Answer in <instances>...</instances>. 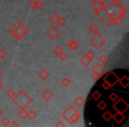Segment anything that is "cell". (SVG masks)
I'll return each instance as SVG.
<instances>
[{"label": "cell", "mask_w": 129, "mask_h": 127, "mask_svg": "<svg viewBox=\"0 0 129 127\" xmlns=\"http://www.w3.org/2000/svg\"><path fill=\"white\" fill-rule=\"evenodd\" d=\"M8 32L13 35L16 40L20 41L28 33V27L20 20H17L8 29Z\"/></svg>", "instance_id": "obj_1"}, {"label": "cell", "mask_w": 129, "mask_h": 127, "mask_svg": "<svg viewBox=\"0 0 129 127\" xmlns=\"http://www.w3.org/2000/svg\"><path fill=\"white\" fill-rule=\"evenodd\" d=\"M62 116L67 123L73 124L76 123L81 119V113L75 107L70 105L62 112Z\"/></svg>", "instance_id": "obj_2"}, {"label": "cell", "mask_w": 129, "mask_h": 127, "mask_svg": "<svg viewBox=\"0 0 129 127\" xmlns=\"http://www.w3.org/2000/svg\"><path fill=\"white\" fill-rule=\"evenodd\" d=\"M32 102L33 99L24 90H20L13 98V102L20 109H26Z\"/></svg>", "instance_id": "obj_3"}, {"label": "cell", "mask_w": 129, "mask_h": 127, "mask_svg": "<svg viewBox=\"0 0 129 127\" xmlns=\"http://www.w3.org/2000/svg\"><path fill=\"white\" fill-rule=\"evenodd\" d=\"M106 43V40L104 39V37L100 34V33H95L93 34V36L89 39V43L91 46L94 47V49L95 50H99L101 49Z\"/></svg>", "instance_id": "obj_4"}, {"label": "cell", "mask_w": 129, "mask_h": 127, "mask_svg": "<svg viewBox=\"0 0 129 127\" xmlns=\"http://www.w3.org/2000/svg\"><path fill=\"white\" fill-rule=\"evenodd\" d=\"M112 109L114 110L118 111V112L125 113V111H127V109H129V104L124 100L123 98L117 99V101H115L113 102Z\"/></svg>", "instance_id": "obj_5"}, {"label": "cell", "mask_w": 129, "mask_h": 127, "mask_svg": "<svg viewBox=\"0 0 129 127\" xmlns=\"http://www.w3.org/2000/svg\"><path fill=\"white\" fill-rule=\"evenodd\" d=\"M46 34L50 40L55 41V40H57L61 35V31L55 25H53L46 31Z\"/></svg>", "instance_id": "obj_6"}, {"label": "cell", "mask_w": 129, "mask_h": 127, "mask_svg": "<svg viewBox=\"0 0 129 127\" xmlns=\"http://www.w3.org/2000/svg\"><path fill=\"white\" fill-rule=\"evenodd\" d=\"M118 79H119V78L118 77V75H117V74H115V72H110L109 73L106 74V75L104 76V80L106 81V82H107L108 84L111 86V88H112L113 86H115V85L118 83Z\"/></svg>", "instance_id": "obj_7"}, {"label": "cell", "mask_w": 129, "mask_h": 127, "mask_svg": "<svg viewBox=\"0 0 129 127\" xmlns=\"http://www.w3.org/2000/svg\"><path fill=\"white\" fill-rule=\"evenodd\" d=\"M112 119L114 120L116 123L121 124V123L125 120V115H124V113L118 112V111H117L114 115H112Z\"/></svg>", "instance_id": "obj_8"}, {"label": "cell", "mask_w": 129, "mask_h": 127, "mask_svg": "<svg viewBox=\"0 0 129 127\" xmlns=\"http://www.w3.org/2000/svg\"><path fill=\"white\" fill-rule=\"evenodd\" d=\"M92 72H95V73L98 74L99 76H102V75H104V72H105V68H104V66L101 63H98V64H96V65L92 68Z\"/></svg>", "instance_id": "obj_9"}, {"label": "cell", "mask_w": 129, "mask_h": 127, "mask_svg": "<svg viewBox=\"0 0 129 127\" xmlns=\"http://www.w3.org/2000/svg\"><path fill=\"white\" fill-rule=\"evenodd\" d=\"M41 97H42V99H43V100L45 101V102H50V101L54 97V95H53V93H52L51 90L45 89L44 91L42 93Z\"/></svg>", "instance_id": "obj_10"}, {"label": "cell", "mask_w": 129, "mask_h": 127, "mask_svg": "<svg viewBox=\"0 0 129 127\" xmlns=\"http://www.w3.org/2000/svg\"><path fill=\"white\" fill-rule=\"evenodd\" d=\"M118 82L119 83L120 86H121L122 88H126L127 87L129 86V79H128V77H127L126 75H124L122 78L118 79Z\"/></svg>", "instance_id": "obj_11"}, {"label": "cell", "mask_w": 129, "mask_h": 127, "mask_svg": "<svg viewBox=\"0 0 129 127\" xmlns=\"http://www.w3.org/2000/svg\"><path fill=\"white\" fill-rule=\"evenodd\" d=\"M92 59H90V58H88V57H86V56H82V57L80 58V63H81V65H83V66H85V67H87V66H88V65H90L92 63Z\"/></svg>", "instance_id": "obj_12"}, {"label": "cell", "mask_w": 129, "mask_h": 127, "mask_svg": "<svg viewBox=\"0 0 129 127\" xmlns=\"http://www.w3.org/2000/svg\"><path fill=\"white\" fill-rule=\"evenodd\" d=\"M50 72H48V71L46 70V69H42L41 71H40L39 72H38V76H39V78L41 79H43V80H45V79H47L49 77H50Z\"/></svg>", "instance_id": "obj_13"}, {"label": "cell", "mask_w": 129, "mask_h": 127, "mask_svg": "<svg viewBox=\"0 0 129 127\" xmlns=\"http://www.w3.org/2000/svg\"><path fill=\"white\" fill-rule=\"evenodd\" d=\"M67 46H68V48L70 49V50H76L78 48H79V43H77V41H76V40L72 39V40H70V41H68V43H67Z\"/></svg>", "instance_id": "obj_14"}, {"label": "cell", "mask_w": 129, "mask_h": 127, "mask_svg": "<svg viewBox=\"0 0 129 127\" xmlns=\"http://www.w3.org/2000/svg\"><path fill=\"white\" fill-rule=\"evenodd\" d=\"M74 104H75L77 107L81 108L85 104V99L83 98L82 96H81V95H78V96L74 99Z\"/></svg>", "instance_id": "obj_15"}, {"label": "cell", "mask_w": 129, "mask_h": 127, "mask_svg": "<svg viewBox=\"0 0 129 127\" xmlns=\"http://www.w3.org/2000/svg\"><path fill=\"white\" fill-rule=\"evenodd\" d=\"M99 29H100L99 28V26L97 25L96 23H95V22H92V23L88 26V30H89V32H91L92 34L97 33L99 31Z\"/></svg>", "instance_id": "obj_16"}, {"label": "cell", "mask_w": 129, "mask_h": 127, "mask_svg": "<svg viewBox=\"0 0 129 127\" xmlns=\"http://www.w3.org/2000/svg\"><path fill=\"white\" fill-rule=\"evenodd\" d=\"M58 17H59V15L57 14V13H51V14L50 15V17H49V21H50L51 24H53V25H56V24H57V19H58Z\"/></svg>", "instance_id": "obj_17"}, {"label": "cell", "mask_w": 129, "mask_h": 127, "mask_svg": "<svg viewBox=\"0 0 129 127\" xmlns=\"http://www.w3.org/2000/svg\"><path fill=\"white\" fill-rule=\"evenodd\" d=\"M91 98L94 99L95 101H98L102 98V94L98 90H95L91 93Z\"/></svg>", "instance_id": "obj_18"}, {"label": "cell", "mask_w": 129, "mask_h": 127, "mask_svg": "<svg viewBox=\"0 0 129 127\" xmlns=\"http://www.w3.org/2000/svg\"><path fill=\"white\" fill-rule=\"evenodd\" d=\"M37 116V112L34 109H30V110L27 111V117L28 118L29 120H34L35 118Z\"/></svg>", "instance_id": "obj_19"}, {"label": "cell", "mask_w": 129, "mask_h": 127, "mask_svg": "<svg viewBox=\"0 0 129 127\" xmlns=\"http://www.w3.org/2000/svg\"><path fill=\"white\" fill-rule=\"evenodd\" d=\"M61 84H62L64 88H67V87H69L71 84H72V79H69V78H67V77H64L61 79Z\"/></svg>", "instance_id": "obj_20"}, {"label": "cell", "mask_w": 129, "mask_h": 127, "mask_svg": "<svg viewBox=\"0 0 129 127\" xmlns=\"http://www.w3.org/2000/svg\"><path fill=\"white\" fill-rule=\"evenodd\" d=\"M18 116L21 119H25V118H27V111L26 110V109H20V110L18 112Z\"/></svg>", "instance_id": "obj_21"}, {"label": "cell", "mask_w": 129, "mask_h": 127, "mask_svg": "<svg viewBox=\"0 0 129 127\" xmlns=\"http://www.w3.org/2000/svg\"><path fill=\"white\" fill-rule=\"evenodd\" d=\"M103 118H104V120H105L106 122H110L111 119H112V114H111L110 111H105V112L103 114Z\"/></svg>", "instance_id": "obj_22"}, {"label": "cell", "mask_w": 129, "mask_h": 127, "mask_svg": "<svg viewBox=\"0 0 129 127\" xmlns=\"http://www.w3.org/2000/svg\"><path fill=\"white\" fill-rule=\"evenodd\" d=\"M98 60H99V63H101L102 65H104V64H106V63L108 62L109 57H108L105 54H103V55H101L100 57H98Z\"/></svg>", "instance_id": "obj_23"}, {"label": "cell", "mask_w": 129, "mask_h": 127, "mask_svg": "<svg viewBox=\"0 0 129 127\" xmlns=\"http://www.w3.org/2000/svg\"><path fill=\"white\" fill-rule=\"evenodd\" d=\"M57 57H58V58L60 59L61 61H63V62H64V61H66L67 58H68V54L66 53V52H64V50H63V51L61 52V53L59 54V55L57 56Z\"/></svg>", "instance_id": "obj_24"}, {"label": "cell", "mask_w": 129, "mask_h": 127, "mask_svg": "<svg viewBox=\"0 0 129 127\" xmlns=\"http://www.w3.org/2000/svg\"><path fill=\"white\" fill-rule=\"evenodd\" d=\"M28 6L31 10H36L37 9V0H32L28 4Z\"/></svg>", "instance_id": "obj_25"}, {"label": "cell", "mask_w": 129, "mask_h": 127, "mask_svg": "<svg viewBox=\"0 0 129 127\" xmlns=\"http://www.w3.org/2000/svg\"><path fill=\"white\" fill-rule=\"evenodd\" d=\"M106 107H107V104H106V102L104 101H101V102H99L97 103V108L100 110H104L106 109Z\"/></svg>", "instance_id": "obj_26"}, {"label": "cell", "mask_w": 129, "mask_h": 127, "mask_svg": "<svg viewBox=\"0 0 129 127\" xmlns=\"http://www.w3.org/2000/svg\"><path fill=\"white\" fill-rule=\"evenodd\" d=\"M15 95H16V92L13 89H12V88H9V89L6 91V95H7V97H9L10 99H13Z\"/></svg>", "instance_id": "obj_27"}, {"label": "cell", "mask_w": 129, "mask_h": 127, "mask_svg": "<svg viewBox=\"0 0 129 127\" xmlns=\"http://www.w3.org/2000/svg\"><path fill=\"white\" fill-rule=\"evenodd\" d=\"M66 23H67V20H66L64 17L59 16L58 19H57V24H58V26H61V27H63V26L66 25Z\"/></svg>", "instance_id": "obj_28"}, {"label": "cell", "mask_w": 129, "mask_h": 127, "mask_svg": "<svg viewBox=\"0 0 129 127\" xmlns=\"http://www.w3.org/2000/svg\"><path fill=\"white\" fill-rule=\"evenodd\" d=\"M0 122H1L2 125H4V126H8V125L10 124V123H11V121H10V119L7 117V116H4Z\"/></svg>", "instance_id": "obj_29"}, {"label": "cell", "mask_w": 129, "mask_h": 127, "mask_svg": "<svg viewBox=\"0 0 129 127\" xmlns=\"http://www.w3.org/2000/svg\"><path fill=\"white\" fill-rule=\"evenodd\" d=\"M85 56H86V57H88V58H90V59H92V60H93V59L95 57V53L93 51V50H88L86 53H85Z\"/></svg>", "instance_id": "obj_30"}, {"label": "cell", "mask_w": 129, "mask_h": 127, "mask_svg": "<svg viewBox=\"0 0 129 127\" xmlns=\"http://www.w3.org/2000/svg\"><path fill=\"white\" fill-rule=\"evenodd\" d=\"M62 51H63V49H62V47H61V46H56L55 48H54V50H53V52H54V54H55L56 56H58Z\"/></svg>", "instance_id": "obj_31"}, {"label": "cell", "mask_w": 129, "mask_h": 127, "mask_svg": "<svg viewBox=\"0 0 129 127\" xmlns=\"http://www.w3.org/2000/svg\"><path fill=\"white\" fill-rule=\"evenodd\" d=\"M118 98V95H117L115 92H112V93L111 94V95H109V99L112 102H114L115 101H117V99Z\"/></svg>", "instance_id": "obj_32"}, {"label": "cell", "mask_w": 129, "mask_h": 127, "mask_svg": "<svg viewBox=\"0 0 129 127\" xmlns=\"http://www.w3.org/2000/svg\"><path fill=\"white\" fill-rule=\"evenodd\" d=\"M7 57V52L4 49H0V59H5Z\"/></svg>", "instance_id": "obj_33"}, {"label": "cell", "mask_w": 129, "mask_h": 127, "mask_svg": "<svg viewBox=\"0 0 129 127\" xmlns=\"http://www.w3.org/2000/svg\"><path fill=\"white\" fill-rule=\"evenodd\" d=\"M101 78V76H99L98 74H96L95 72H92V74H91V79H93L94 81H98V79Z\"/></svg>", "instance_id": "obj_34"}, {"label": "cell", "mask_w": 129, "mask_h": 127, "mask_svg": "<svg viewBox=\"0 0 129 127\" xmlns=\"http://www.w3.org/2000/svg\"><path fill=\"white\" fill-rule=\"evenodd\" d=\"M43 3L42 2V1H39V0H37V9L36 10H41V9H43Z\"/></svg>", "instance_id": "obj_35"}, {"label": "cell", "mask_w": 129, "mask_h": 127, "mask_svg": "<svg viewBox=\"0 0 129 127\" xmlns=\"http://www.w3.org/2000/svg\"><path fill=\"white\" fill-rule=\"evenodd\" d=\"M102 87H103V88H104V89H109V88H111V86H110V85L104 80V82H103V84H102Z\"/></svg>", "instance_id": "obj_36"}, {"label": "cell", "mask_w": 129, "mask_h": 127, "mask_svg": "<svg viewBox=\"0 0 129 127\" xmlns=\"http://www.w3.org/2000/svg\"><path fill=\"white\" fill-rule=\"evenodd\" d=\"M9 126L13 127V126H20V125H19V123H17L16 122H13V123H10Z\"/></svg>", "instance_id": "obj_37"}, {"label": "cell", "mask_w": 129, "mask_h": 127, "mask_svg": "<svg viewBox=\"0 0 129 127\" xmlns=\"http://www.w3.org/2000/svg\"><path fill=\"white\" fill-rule=\"evenodd\" d=\"M64 125H66V124H64V123H63L62 122H58V123H57V124H56V126H57V127H59V126H62V127H64Z\"/></svg>", "instance_id": "obj_38"}, {"label": "cell", "mask_w": 129, "mask_h": 127, "mask_svg": "<svg viewBox=\"0 0 129 127\" xmlns=\"http://www.w3.org/2000/svg\"><path fill=\"white\" fill-rule=\"evenodd\" d=\"M3 88H4V82H3V81L0 79V90L2 89Z\"/></svg>", "instance_id": "obj_39"}, {"label": "cell", "mask_w": 129, "mask_h": 127, "mask_svg": "<svg viewBox=\"0 0 129 127\" xmlns=\"http://www.w3.org/2000/svg\"><path fill=\"white\" fill-rule=\"evenodd\" d=\"M3 114H4V110H3V109L0 108V117L3 116Z\"/></svg>", "instance_id": "obj_40"}, {"label": "cell", "mask_w": 129, "mask_h": 127, "mask_svg": "<svg viewBox=\"0 0 129 127\" xmlns=\"http://www.w3.org/2000/svg\"><path fill=\"white\" fill-rule=\"evenodd\" d=\"M3 76V72L1 70H0V79H1V77Z\"/></svg>", "instance_id": "obj_41"}, {"label": "cell", "mask_w": 129, "mask_h": 127, "mask_svg": "<svg viewBox=\"0 0 129 127\" xmlns=\"http://www.w3.org/2000/svg\"><path fill=\"white\" fill-rule=\"evenodd\" d=\"M2 1H6V0H2Z\"/></svg>", "instance_id": "obj_42"}]
</instances>
